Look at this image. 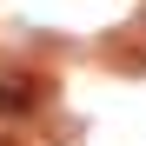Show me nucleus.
<instances>
[{
    "mask_svg": "<svg viewBox=\"0 0 146 146\" xmlns=\"http://www.w3.org/2000/svg\"><path fill=\"white\" fill-rule=\"evenodd\" d=\"M40 106V86L27 73H0V113H33Z\"/></svg>",
    "mask_w": 146,
    "mask_h": 146,
    "instance_id": "obj_1",
    "label": "nucleus"
}]
</instances>
